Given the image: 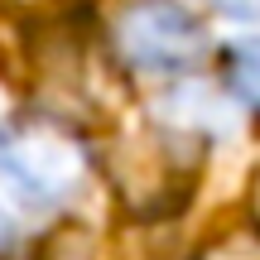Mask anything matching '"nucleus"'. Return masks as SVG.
<instances>
[{"label": "nucleus", "mask_w": 260, "mask_h": 260, "mask_svg": "<svg viewBox=\"0 0 260 260\" xmlns=\"http://www.w3.org/2000/svg\"><path fill=\"white\" fill-rule=\"evenodd\" d=\"M10 241V222H5V212H0V246Z\"/></svg>", "instance_id": "nucleus-7"}, {"label": "nucleus", "mask_w": 260, "mask_h": 260, "mask_svg": "<svg viewBox=\"0 0 260 260\" xmlns=\"http://www.w3.org/2000/svg\"><path fill=\"white\" fill-rule=\"evenodd\" d=\"M251 207H255V226H260V174H255V183H251Z\"/></svg>", "instance_id": "nucleus-6"}, {"label": "nucleus", "mask_w": 260, "mask_h": 260, "mask_svg": "<svg viewBox=\"0 0 260 260\" xmlns=\"http://www.w3.org/2000/svg\"><path fill=\"white\" fill-rule=\"evenodd\" d=\"M111 44L130 73L174 77L203 53V29L174 0H130L111 29Z\"/></svg>", "instance_id": "nucleus-2"}, {"label": "nucleus", "mask_w": 260, "mask_h": 260, "mask_svg": "<svg viewBox=\"0 0 260 260\" xmlns=\"http://www.w3.org/2000/svg\"><path fill=\"white\" fill-rule=\"evenodd\" d=\"M217 10H222L226 19H246V24H251V19H260V0H212Z\"/></svg>", "instance_id": "nucleus-5"}, {"label": "nucleus", "mask_w": 260, "mask_h": 260, "mask_svg": "<svg viewBox=\"0 0 260 260\" xmlns=\"http://www.w3.org/2000/svg\"><path fill=\"white\" fill-rule=\"evenodd\" d=\"M226 77H232L236 96H241L246 106H255V111H260V39H251V44H241V48L232 53Z\"/></svg>", "instance_id": "nucleus-3"}, {"label": "nucleus", "mask_w": 260, "mask_h": 260, "mask_svg": "<svg viewBox=\"0 0 260 260\" xmlns=\"http://www.w3.org/2000/svg\"><path fill=\"white\" fill-rule=\"evenodd\" d=\"M0 178L29 207H58L77 198L87 178V145L58 116L24 111L0 125Z\"/></svg>", "instance_id": "nucleus-1"}, {"label": "nucleus", "mask_w": 260, "mask_h": 260, "mask_svg": "<svg viewBox=\"0 0 260 260\" xmlns=\"http://www.w3.org/2000/svg\"><path fill=\"white\" fill-rule=\"evenodd\" d=\"M203 260H260V226H232L203 251Z\"/></svg>", "instance_id": "nucleus-4"}]
</instances>
